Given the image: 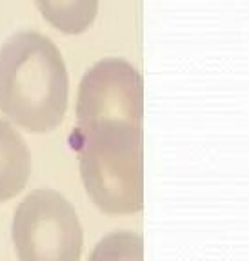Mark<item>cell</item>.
<instances>
[{
    "label": "cell",
    "instance_id": "1",
    "mask_svg": "<svg viewBox=\"0 0 249 261\" xmlns=\"http://www.w3.org/2000/svg\"><path fill=\"white\" fill-rule=\"evenodd\" d=\"M60 51L37 31L16 33L0 49V111L29 133L62 123L70 93Z\"/></svg>",
    "mask_w": 249,
    "mask_h": 261
},
{
    "label": "cell",
    "instance_id": "2",
    "mask_svg": "<svg viewBox=\"0 0 249 261\" xmlns=\"http://www.w3.org/2000/svg\"><path fill=\"white\" fill-rule=\"evenodd\" d=\"M71 147L82 184L106 214H133L144 207V123L95 120L77 123Z\"/></svg>",
    "mask_w": 249,
    "mask_h": 261
},
{
    "label": "cell",
    "instance_id": "3",
    "mask_svg": "<svg viewBox=\"0 0 249 261\" xmlns=\"http://www.w3.org/2000/svg\"><path fill=\"white\" fill-rule=\"evenodd\" d=\"M11 240L20 261H80L84 247L73 205L53 189H37L22 200Z\"/></svg>",
    "mask_w": 249,
    "mask_h": 261
},
{
    "label": "cell",
    "instance_id": "4",
    "mask_svg": "<svg viewBox=\"0 0 249 261\" xmlns=\"http://www.w3.org/2000/svg\"><path fill=\"white\" fill-rule=\"evenodd\" d=\"M95 120L144 122V84L139 71L122 58L100 60L78 87L77 123Z\"/></svg>",
    "mask_w": 249,
    "mask_h": 261
},
{
    "label": "cell",
    "instance_id": "5",
    "mask_svg": "<svg viewBox=\"0 0 249 261\" xmlns=\"http://www.w3.org/2000/svg\"><path fill=\"white\" fill-rule=\"evenodd\" d=\"M31 176L28 143L9 122L0 118V203L24 191Z\"/></svg>",
    "mask_w": 249,
    "mask_h": 261
},
{
    "label": "cell",
    "instance_id": "6",
    "mask_svg": "<svg viewBox=\"0 0 249 261\" xmlns=\"http://www.w3.org/2000/svg\"><path fill=\"white\" fill-rule=\"evenodd\" d=\"M42 16L67 35H80L93 24L98 0H35Z\"/></svg>",
    "mask_w": 249,
    "mask_h": 261
},
{
    "label": "cell",
    "instance_id": "7",
    "mask_svg": "<svg viewBox=\"0 0 249 261\" xmlns=\"http://www.w3.org/2000/svg\"><path fill=\"white\" fill-rule=\"evenodd\" d=\"M87 261H144V240L131 230H119L98 241Z\"/></svg>",
    "mask_w": 249,
    "mask_h": 261
}]
</instances>
